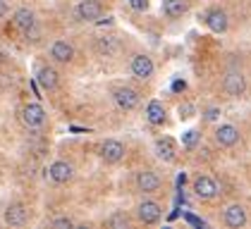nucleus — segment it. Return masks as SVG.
<instances>
[{
    "label": "nucleus",
    "mask_w": 251,
    "mask_h": 229,
    "mask_svg": "<svg viewBox=\"0 0 251 229\" xmlns=\"http://www.w3.org/2000/svg\"><path fill=\"white\" fill-rule=\"evenodd\" d=\"M72 174H75L72 165L65 162V160H58V162H53V165L48 167V177H50L55 184H67V182L72 179Z\"/></svg>",
    "instance_id": "nucleus-7"
},
{
    "label": "nucleus",
    "mask_w": 251,
    "mask_h": 229,
    "mask_svg": "<svg viewBox=\"0 0 251 229\" xmlns=\"http://www.w3.org/2000/svg\"><path fill=\"white\" fill-rule=\"evenodd\" d=\"M194 193H196L201 201H211V198H215V196L220 193V186H218V182L211 179V177H196V179H194Z\"/></svg>",
    "instance_id": "nucleus-2"
},
{
    "label": "nucleus",
    "mask_w": 251,
    "mask_h": 229,
    "mask_svg": "<svg viewBox=\"0 0 251 229\" xmlns=\"http://www.w3.org/2000/svg\"><path fill=\"white\" fill-rule=\"evenodd\" d=\"M5 12H7V2L0 0V17H5Z\"/></svg>",
    "instance_id": "nucleus-30"
},
{
    "label": "nucleus",
    "mask_w": 251,
    "mask_h": 229,
    "mask_svg": "<svg viewBox=\"0 0 251 229\" xmlns=\"http://www.w3.org/2000/svg\"><path fill=\"white\" fill-rule=\"evenodd\" d=\"M146 119H149L151 124H155V127L165 122V108H163L160 100H151V103L146 105Z\"/></svg>",
    "instance_id": "nucleus-20"
},
{
    "label": "nucleus",
    "mask_w": 251,
    "mask_h": 229,
    "mask_svg": "<svg viewBox=\"0 0 251 229\" xmlns=\"http://www.w3.org/2000/svg\"><path fill=\"white\" fill-rule=\"evenodd\" d=\"M129 7L136 12H144V10H149V0H129Z\"/></svg>",
    "instance_id": "nucleus-25"
},
{
    "label": "nucleus",
    "mask_w": 251,
    "mask_h": 229,
    "mask_svg": "<svg viewBox=\"0 0 251 229\" xmlns=\"http://www.w3.org/2000/svg\"><path fill=\"white\" fill-rule=\"evenodd\" d=\"M163 12L170 19L182 17V15L187 12V2H184V0H163Z\"/></svg>",
    "instance_id": "nucleus-21"
},
{
    "label": "nucleus",
    "mask_w": 251,
    "mask_h": 229,
    "mask_svg": "<svg viewBox=\"0 0 251 229\" xmlns=\"http://www.w3.org/2000/svg\"><path fill=\"white\" fill-rule=\"evenodd\" d=\"M218 117H220V110H218V108H211V110L206 113V119H208V122H213V119H218Z\"/></svg>",
    "instance_id": "nucleus-28"
},
{
    "label": "nucleus",
    "mask_w": 251,
    "mask_h": 229,
    "mask_svg": "<svg viewBox=\"0 0 251 229\" xmlns=\"http://www.w3.org/2000/svg\"><path fill=\"white\" fill-rule=\"evenodd\" d=\"M50 227H55V229H70V227H72V220H67V217H58V220H53V222H50Z\"/></svg>",
    "instance_id": "nucleus-24"
},
{
    "label": "nucleus",
    "mask_w": 251,
    "mask_h": 229,
    "mask_svg": "<svg viewBox=\"0 0 251 229\" xmlns=\"http://www.w3.org/2000/svg\"><path fill=\"white\" fill-rule=\"evenodd\" d=\"M26 220H29V210L22 203H15V206H10L5 210V222L10 227H22V225H26Z\"/></svg>",
    "instance_id": "nucleus-11"
},
{
    "label": "nucleus",
    "mask_w": 251,
    "mask_h": 229,
    "mask_svg": "<svg viewBox=\"0 0 251 229\" xmlns=\"http://www.w3.org/2000/svg\"><path fill=\"white\" fill-rule=\"evenodd\" d=\"M36 81L41 84V89L53 91V89L58 86V74H55L53 67H41L39 72H36Z\"/></svg>",
    "instance_id": "nucleus-19"
},
{
    "label": "nucleus",
    "mask_w": 251,
    "mask_h": 229,
    "mask_svg": "<svg viewBox=\"0 0 251 229\" xmlns=\"http://www.w3.org/2000/svg\"><path fill=\"white\" fill-rule=\"evenodd\" d=\"M100 158H103L105 162H120V160L125 158V146H122L120 141H105V143L100 146Z\"/></svg>",
    "instance_id": "nucleus-12"
},
{
    "label": "nucleus",
    "mask_w": 251,
    "mask_h": 229,
    "mask_svg": "<svg viewBox=\"0 0 251 229\" xmlns=\"http://www.w3.org/2000/svg\"><path fill=\"white\" fill-rule=\"evenodd\" d=\"M206 26L215 31V34H223V31H227V15L223 12V10H211L208 15H206Z\"/></svg>",
    "instance_id": "nucleus-15"
},
{
    "label": "nucleus",
    "mask_w": 251,
    "mask_h": 229,
    "mask_svg": "<svg viewBox=\"0 0 251 229\" xmlns=\"http://www.w3.org/2000/svg\"><path fill=\"white\" fill-rule=\"evenodd\" d=\"M173 89H175V91H184V89H187V84H184L182 79H177V81L173 84Z\"/></svg>",
    "instance_id": "nucleus-29"
},
{
    "label": "nucleus",
    "mask_w": 251,
    "mask_h": 229,
    "mask_svg": "<svg viewBox=\"0 0 251 229\" xmlns=\"http://www.w3.org/2000/svg\"><path fill=\"white\" fill-rule=\"evenodd\" d=\"M77 15L84 22H96L100 17V2L98 0H81L77 7Z\"/></svg>",
    "instance_id": "nucleus-13"
},
{
    "label": "nucleus",
    "mask_w": 251,
    "mask_h": 229,
    "mask_svg": "<svg viewBox=\"0 0 251 229\" xmlns=\"http://www.w3.org/2000/svg\"><path fill=\"white\" fill-rule=\"evenodd\" d=\"M12 22H15V26L20 29L22 34L36 26V17H34V12H31V10H26V7L17 10V12H15V19H12Z\"/></svg>",
    "instance_id": "nucleus-17"
},
{
    "label": "nucleus",
    "mask_w": 251,
    "mask_h": 229,
    "mask_svg": "<svg viewBox=\"0 0 251 229\" xmlns=\"http://www.w3.org/2000/svg\"><path fill=\"white\" fill-rule=\"evenodd\" d=\"M132 74H134L136 79H141V81L151 79V76H153V60L149 55H144V53L134 55L132 57Z\"/></svg>",
    "instance_id": "nucleus-4"
},
{
    "label": "nucleus",
    "mask_w": 251,
    "mask_h": 229,
    "mask_svg": "<svg viewBox=\"0 0 251 229\" xmlns=\"http://www.w3.org/2000/svg\"><path fill=\"white\" fill-rule=\"evenodd\" d=\"M223 89H225V93L232 95V98H239V95L247 91V79L244 74L239 72V69H230L225 79H223Z\"/></svg>",
    "instance_id": "nucleus-1"
},
{
    "label": "nucleus",
    "mask_w": 251,
    "mask_h": 229,
    "mask_svg": "<svg viewBox=\"0 0 251 229\" xmlns=\"http://www.w3.org/2000/svg\"><path fill=\"white\" fill-rule=\"evenodd\" d=\"M177 114H179V119H189L194 114V105L192 103H182V105L177 108Z\"/></svg>",
    "instance_id": "nucleus-22"
},
{
    "label": "nucleus",
    "mask_w": 251,
    "mask_h": 229,
    "mask_svg": "<svg viewBox=\"0 0 251 229\" xmlns=\"http://www.w3.org/2000/svg\"><path fill=\"white\" fill-rule=\"evenodd\" d=\"M184 220H187L189 225H194V227H206V222H203V220H199V217H194L192 212H187V215H184Z\"/></svg>",
    "instance_id": "nucleus-27"
},
{
    "label": "nucleus",
    "mask_w": 251,
    "mask_h": 229,
    "mask_svg": "<svg viewBox=\"0 0 251 229\" xmlns=\"http://www.w3.org/2000/svg\"><path fill=\"white\" fill-rule=\"evenodd\" d=\"M136 215H139V220H141L144 225H155V222L160 220L163 210H160V206H158L155 201H144V203H139Z\"/></svg>",
    "instance_id": "nucleus-5"
},
{
    "label": "nucleus",
    "mask_w": 251,
    "mask_h": 229,
    "mask_svg": "<svg viewBox=\"0 0 251 229\" xmlns=\"http://www.w3.org/2000/svg\"><path fill=\"white\" fill-rule=\"evenodd\" d=\"M196 141H199V132H194V129H192V132L184 134V146H187V148H192Z\"/></svg>",
    "instance_id": "nucleus-26"
},
{
    "label": "nucleus",
    "mask_w": 251,
    "mask_h": 229,
    "mask_svg": "<svg viewBox=\"0 0 251 229\" xmlns=\"http://www.w3.org/2000/svg\"><path fill=\"white\" fill-rule=\"evenodd\" d=\"M110 227H127V217L122 215V212H117L110 217Z\"/></svg>",
    "instance_id": "nucleus-23"
},
{
    "label": "nucleus",
    "mask_w": 251,
    "mask_h": 229,
    "mask_svg": "<svg viewBox=\"0 0 251 229\" xmlns=\"http://www.w3.org/2000/svg\"><path fill=\"white\" fill-rule=\"evenodd\" d=\"M50 57L67 65V62H72V57H75V48H72L67 41H55V43L50 46Z\"/></svg>",
    "instance_id": "nucleus-14"
},
{
    "label": "nucleus",
    "mask_w": 251,
    "mask_h": 229,
    "mask_svg": "<svg viewBox=\"0 0 251 229\" xmlns=\"http://www.w3.org/2000/svg\"><path fill=\"white\" fill-rule=\"evenodd\" d=\"M225 225L227 227H244L247 225V210L242 208V206H230V208L225 210Z\"/></svg>",
    "instance_id": "nucleus-16"
},
{
    "label": "nucleus",
    "mask_w": 251,
    "mask_h": 229,
    "mask_svg": "<svg viewBox=\"0 0 251 229\" xmlns=\"http://www.w3.org/2000/svg\"><path fill=\"white\" fill-rule=\"evenodd\" d=\"M155 155H158L160 160H165V162H173L175 158H177V143H175L170 136L158 138V141H155Z\"/></svg>",
    "instance_id": "nucleus-10"
},
{
    "label": "nucleus",
    "mask_w": 251,
    "mask_h": 229,
    "mask_svg": "<svg viewBox=\"0 0 251 229\" xmlns=\"http://www.w3.org/2000/svg\"><path fill=\"white\" fill-rule=\"evenodd\" d=\"M22 119H24V124L29 129H39V127H43V122H46V110L41 108L39 103H29L22 110Z\"/></svg>",
    "instance_id": "nucleus-3"
},
{
    "label": "nucleus",
    "mask_w": 251,
    "mask_h": 229,
    "mask_svg": "<svg viewBox=\"0 0 251 229\" xmlns=\"http://www.w3.org/2000/svg\"><path fill=\"white\" fill-rule=\"evenodd\" d=\"M115 95V103L122 108V110H134L136 105H139V93H136L134 89H129V86H120L113 91Z\"/></svg>",
    "instance_id": "nucleus-6"
},
{
    "label": "nucleus",
    "mask_w": 251,
    "mask_h": 229,
    "mask_svg": "<svg viewBox=\"0 0 251 229\" xmlns=\"http://www.w3.org/2000/svg\"><path fill=\"white\" fill-rule=\"evenodd\" d=\"M215 141H218L223 148H230V146H234V143L239 141V129L232 127V124H220V127L215 129Z\"/></svg>",
    "instance_id": "nucleus-8"
},
{
    "label": "nucleus",
    "mask_w": 251,
    "mask_h": 229,
    "mask_svg": "<svg viewBox=\"0 0 251 229\" xmlns=\"http://www.w3.org/2000/svg\"><path fill=\"white\" fill-rule=\"evenodd\" d=\"M136 186L139 191H144V193H153V191L160 189V177L151 170H144L136 174Z\"/></svg>",
    "instance_id": "nucleus-9"
},
{
    "label": "nucleus",
    "mask_w": 251,
    "mask_h": 229,
    "mask_svg": "<svg viewBox=\"0 0 251 229\" xmlns=\"http://www.w3.org/2000/svg\"><path fill=\"white\" fill-rule=\"evenodd\" d=\"M96 50L103 57H113L120 53V41L115 36H103L96 41Z\"/></svg>",
    "instance_id": "nucleus-18"
}]
</instances>
